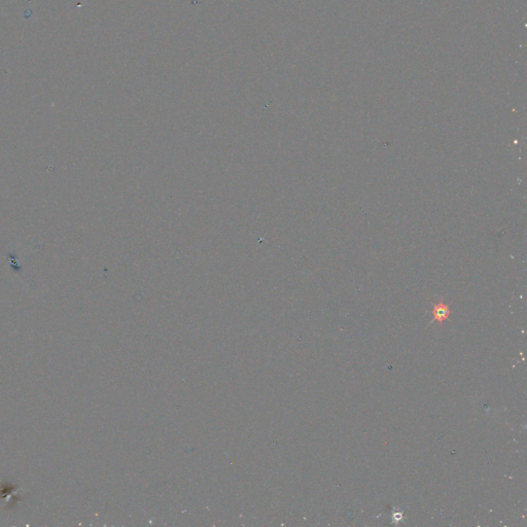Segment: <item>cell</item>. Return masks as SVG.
<instances>
[{
  "label": "cell",
  "instance_id": "cell-2",
  "mask_svg": "<svg viewBox=\"0 0 527 527\" xmlns=\"http://www.w3.org/2000/svg\"><path fill=\"white\" fill-rule=\"evenodd\" d=\"M402 518H403V515H402V513H399V514H395V515L393 516V519H394V520L396 521V523H397V522H398L399 520H402Z\"/></svg>",
  "mask_w": 527,
  "mask_h": 527
},
{
  "label": "cell",
  "instance_id": "cell-1",
  "mask_svg": "<svg viewBox=\"0 0 527 527\" xmlns=\"http://www.w3.org/2000/svg\"><path fill=\"white\" fill-rule=\"evenodd\" d=\"M449 315H450L449 306L446 305L445 303H443L442 300L440 301L438 304L433 305V308H432V316H433L432 321H438L439 324L442 325V323L449 318Z\"/></svg>",
  "mask_w": 527,
  "mask_h": 527
}]
</instances>
